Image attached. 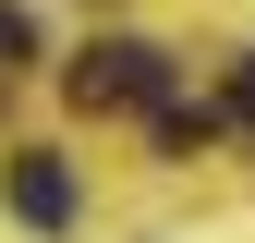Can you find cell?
Instances as JSON below:
<instances>
[{
  "label": "cell",
  "mask_w": 255,
  "mask_h": 243,
  "mask_svg": "<svg viewBox=\"0 0 255 243\" xmlns=\"http://www.w3.org/2000/svg\"><path fill=\"white\" fill-rule=\"evenodd\" d=\"M61 85H73V110H158V98H170V49H146V37H98Z\"/></svg>",
  "instance_id": "obj_1"
},
{
  "label": "cell",
  "mask_w": 255,
  "mask_h": 243,
  "mask_svg": "<svg viewBox=\"0 0 255 243\" xmlns=\"http://www.w3.org/2000/svg\"><path fill=\"white\" fill-rule=\"evenodd\" d=\"M0 195H12V219H24V231H61V219H73V170H61L49 146H24V158L0 170Z\"/></svg>",
  "instance_id": "obj_2"
},
{
  "label": "cell",
  "mask_w": 255,
  "mask_h": 243,
  "mask_svg": "<svg viewBox=\"0 0 255 243\" xmlns=\"http://www.w3.org/2000/svg\"><path fill=\"white\" fill-rule=\"evenodd\" d=\"M24 49H37V24H24V12H12V0H0V85H12V73H24Z\"/></svg>",
  "instance_id": "obj_3"
},
{
  "label": "cell",
  "mask_w": 255,
  "mask_h": 243,
  "mask_svg": "<svg viewBox=\"0 0 255 243\" xmlns=\"http://www.w3.org/2000/svg\"><path fill=\"white\" fill-rule=\"evenodd\" d=\"M231 110H243V122H255V49H243V73H231Z\"/></svg>",
  "instance_id": "obj_4"
}]
</instances>
